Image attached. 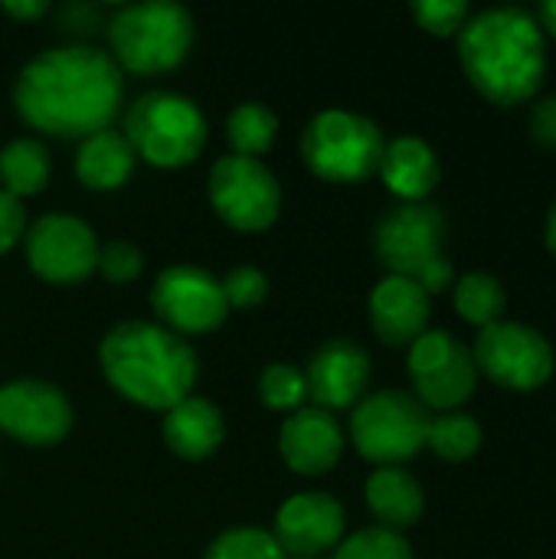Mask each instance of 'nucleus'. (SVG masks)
Wrapping results in <instances>:
<instances>
[{
	"instance_id": "1",
	"label": "nucleus",
	"mask_w": 556,
	"mask_h": 559,
	"mask_svg": "<svg viewBox=\"0 0 556 559\" xmlns=\"http://www.w3.org/2000/svg\"><path fill=\"white\" fill-rule=\"evenodd\" d=\"M125 98V79L118 62L88 43L52 46L33 56L16 82V115L52 138L82 141L105 131Z\"/></svg>"
},
{
	"instance_id": "2",
	"label": "nucleus",
	"mask_w": 556,
	"mask_h": 559,
	"mask_svg": "<svg viewBox=\"0 0 556 559\" xmlns=\"http://www.w3.org/2000/svg\"><path fill=\"white\" fill-rule=\"evenodd\" d=\"M459 62L488 102L511 108L531 102L547 75V36L524 7L472 13L459 33Z\"/></svg>"
},
{
	"instance_id": "3",
	"label": "nucleus",
	"mask_w": 556,
	"mask_h": 559,
	"mask_svg": "<svg viewBox=\"0 0 556 559\" xmlns=\"http://www.w3.org/2000/svg\"><path fill=\"white\" fill-rule=\"evenodd\" d=\"M98 364L115 393L164 413L190 396L200 373L197 350L180 334L151 321L115 324L98 344Z\"/></svg>"
},
{
	"instance_id": "4",
	"label": "nucleus",
	"mask_w": 556,
	"mask_h": 559,
	"mask_svg": "<svg viewBox=\"0 0 556 559\" xmlns=\"http://www.w3.org/2000/svg\"><path fill=\"white\" fill-rule=\"evenodd\" d=\"M446 213L423 203H397L374 226V252L387 275L413 278L429 298L456 285V269L446 255Z\"/></svg>"
},
{
	"instance_id": "5",
	"label": "nucleus",
	"mask_w": 556,
	"mask_h": 559,
	"mask_svg": "<svg viewBox=\"0 0 556 559\" xmlns=\"http://www.w3.org/2000/svg\"><path fill=\"white\" fill-rule=\"evenodd\" d=\"M111 59L118 69L154 75L177 69L193 43V16L187 7L170 0L125 3L108 20Z\"/></svg>"
},
{
	"instance_id": "6",
	"label": "nucleus",
	"mask_w": 556,
	"mask_h": 559,
	"mask_svg": "<svg viewBox=\"0 0 556 559\" xmlns=\"http://www.w3.org/2000/svg\"><path fill=\"white\" fill-rule=\"evenodd\" d=\"M121 134L134 157L151 167H184L197 160L206 144V118L193 98L154 88L128 105Z\"/></svg>"
},
{
	"instance_id": "7",
	"label": "nucleus",
	"mask_w": 556,
	"mask_h": 559,
	"mask_svg": "<svg viewBox=\"0 0 556 559\" xmlns=\"http://www.w3.org/2000/svg\"><path fill=\"white\" fill-rule=\"evenodd\" d=\"M383 131L367 115L347 108L318 111L301 131V157L308 170L328 183H360L377 174L383 157Z\"/></svg>"
},
{
	"instance_id": "8",
	"label": "nucleus",
	"mask_w": 556,
	"mask_h": 559,
	"mask_svg": "<svg viewBox=\"0 0 556 559\" xmlns=\"http://www.w3.org/2000/svg\"><path fill=\"white\" fill-rule=\"evenodd\" d=\"M433 413L403 390H380L367 393L351 416V442L354 449L387 468L416 459L426 449Z\"/></svg>"
},
{
	"instance_id": "9",
	"label": "nucleus",
	"mask_w": 556,
	"mask_h": 559,
	"mask_svg": "<svg viewBox=\"0 0 556 559\" xmlns=\"http://www.w3.org/2000/svg\"><path fill=\"white\" fill-rule=\"evenodd\" d=\"M472 357L478 373L511 393L541 390L554 377L556 367L551 341L518 321H498L492 328H482Z\"/></svg>"
},
{
	"instance_id": "10",
	"label": "nucleus",
	"mask_w": 556,
	"mask_h": 559,
	"mask_svg": "<svg viewBox=\"0 0 556 559\" xmlns=\"http://www.w3.org/2000/svg\"><path fill=\"white\" fill-rule=\"evenodd\" d=\"M206 193L220 219L239 233L269 229L282 210V187L259 157H220L210 170Z\"/></svg>"
},
{
	"instance_id": "11",
	"label": "nucleus",
	"mask_w": 556,
	"mask_h": 559,
	"mask_svg": "<svg viewBox=\"0 0 556 559\" xmlns=\"http://www.w3.org/2000/svg\"><path fill=\"white\" fill-rule=\"evenodd\" d=\"M406 370L413 380V396L436 413H456L475 396L478 386L472 350L449 331H426L419 341H413Z\"/></svg>"
},
{
	"instance_id": "12",
	"label": "nucleus",
	"mask_w": 556,
	"mask_h": 559,
	"mask_svg": "<svg viewBox=\"0 0 556 559\" xmlns=\"http://www.w3.org/2000/svg\"><path fill=\"white\" fill-rule=\"evenodd\" d=\"M151 308L174 334H206L229 314L223 285L200 265H167L151 288Z\"/></svg>"
},
{
	"instance_id": "13",
	"label": "nucleus",
	"mask_w": 556,
	"mask_h": 559,
	"mask_svg": "<svg viewBox=\"0 0 556 559\" xmlns=\"http://www.w3.org/2000/svg\"><path fill=\"white\" fill-rule=\"evenodd\" d=\"M29 269L52 285H75L98 269V239L88 223L69 213H46L26 233Z\"/></svg>"
},
{
	"instance_id": "14",
	"label": "nucleus",
	"mask_w": 556,
	"mask_h": 559,
	"mask_svg": "<svg viewBox=\"0 0 556 559\" xmlns=\"http://www.w3.org/2000/svg\"><path fill=\"white\" fill-rule=\"evenodd\" d=\"M0 429L33 449L59 445L72 429L69 396L46 380H13L0 386Z\"/></svg>"
},
{
	"instance_id": "15",
	"label": "nucleus",
	"mask_w": 556,
	"mask_h": 559,
	"mask_svg": "<svg viewBox=\"0 0 556 559\" xmlns=\"http://www.w3.org/2000/svg\"><path fill=\"white\" fill-rule=\"evenodd\" d=\"M301 373L315 406L334 413V409H351L367 396L374 364L360 344L347 337H334L311 354Z\"/></svg>"
},
{
	"instance_id": "16",
	"label": "nucleus",
	"mask_w": 556,
	"mask_h": 559,
	"mask_svg": "<svg viewBox=\"0 0 556 559\" xmlns=\"http://www.w3.org/2000/svg\"><path fill=\"white\" fill-rule=\"evenodd\" d=\"M344 527L347 514L334 495L301 491L279 508L272 537L285 550V557H318L344 540Z\"/></svg>"
},
{
	"instance_id": "17",
	"label": "nucleus",
	"mask_w": 556,
	"mask_h": 559,
	"mask_svg": "<svg viewBox=\"0 0 556 559\" xmlns=\"http://www.w3.org/2000/svg\"><path fill=\"white\" fill-rule=\"evenodd\" d=\"M279 452L285 465L298 475H324L344 455V429L334 413L318 406L295 409L279 429Z\"/></svg>"
},
{
	"instance_id": "18",
	"label": "nucleus",
	"mask_w": 556,
	"mask_h": 559,
	"mask_svg": "<svg viewBox=\"0 0 556 559\" xmlns=\"http://www.w3.org/2000/svg\"><path fill=\"white\" fill-rule=\"evenodd\" d=\"M370 328L387 347H410L426 334L429 324V295L413 282L400 275H387L377 282L367 301Z\"/></svg>"
},
{
	"instance_id": "19",
	"label": "nucleus",
	"mask_w": 556,
	"mask_h": 559,
	"mask_svg": "<svg viewBox=\"0 0 556 559\" xmlns=\"http://www.w3.org/2000/svg\"><path fill=\"white\" fill-rule=\"evenodd\" d=\"M377 174L383 177L387 190L400 197V203H423L439 187L442 167L429 141L416 134H403L383 147Z\"/></svg>"
},
{
	"instance_id": "20",
	"label": "nucleus",
	"mask_w": 556,
	"mask_h": 559,
	"mask_svg": "<svg viewBox=\"0 0 556 559\" xmlns=\"http://www.w3.org/2000/svg\"><path fill=\"white\" fill-rule=\"evenodd\" d=\"M161 436L174 455L187 462H200V459H210L223 445L226 423H223L220 406H213L203 396H187L164 413Z\"/></svg>"
},
{
	"instance_id": "21",
	"label": "nucleus",
	"mask_w": 556,
	"mask_h": 559,
	"mask_svg": "<svg viewBox=\"0 0 556 559\" xmlns=\"http://www.w3.org/2000/svg\"><path fill=\"white\" fill-rule=\"evenodd\" d=\"M364 498H367L370 514L377 518V527L393 531V534H403L413 524H419L426 511L423 485L403 465L377 468L364 485Z\"/></svg>"
},
{
	"instance_id": "22",
	"label": "nucleus",
	"mask_w": 556,
	"mask_h": 559,
	"mask_svg": "<svg viewBox=\"0 0 556 559\" xmlns=\"http://www.w3.org/2000/svg\"><path fill=\"white\" fill-rule=\"evenodd\" d=\"M134 160L138 157H134L128 138L121 131L105 128V131H95L79 141L72 167H75V177L88 190H118L128 183Z\"/></svg>"
},
{
	"instance_id": "23",
	"label": "nucleus",
	"mask_w": 556,
	"mask_h": 559,
	"mask_svg": "<svg viewBox=\"0 0 556 559\" xmlns=\"http://www.w3.org/2000/svg\"><path fill=\"white\" fill-rule=\"evenodd\" d=\"M52 160L43 141L36 138H16L0 147V190L10 197H33L49 183Z\"/></svg>"
},
{
	"instance_id": "24",
	"label": "nucleus",
	"mask_w": 556,
	"mask_h": 559,
	"mask_svg": "<svg viewBox=\"0 0 556 559\" xmlns=\"http://www.w3.org/2000/svg\"><path fill=\"white\" fill-rule=\"evenodd\" d=\"M452 301H456L459 318L475 328H492V324L505 321V311H508L505 285L488 272H469V275L456 278Z\"/></svg>"
},
{
	"instance_id": "25",
	"label": "nucleus",
	"mask_w": 556,
	"mask_h": 559,
	"mask_svg": "<svg viewBox=\"0 0 556 559\" xmlns=\"http://www.w3.org/2000/svg\"><path fill=\"white\" fill-rule=\"evenodd\" d=\"M279 138V115L265 102H242L226 118V141L239 157L265 154Z\"/></svg>"
},
{
	"instance_id": "26",
	"label": "nucleus",
	"mask_w": 556,
	"mask_h": 559,
	"mask_svg": "<svg viewBox=\"0 0 556 559\" xmlns=\"http://www.w3.org/2000/svg\"><path fill=\"white\" fill-rule=\"evenodd\" d=\"M482 426L469 413H439L429 419L426 449H433L442 462H469L482 449Z\"/></svg>"
},
{
	"instance_id": "27",
	"label": "nucleus",
	"mask_w": 556,
	"mask_h": 559,
	"mask_svg": "<svg viewBox=\"0 0 556 559\" xmlns=\"http://www.w3.org/2000/svg\"><path fill=\"white\" fill-rule=\"evenodd\" d=\"M203 559H288L285 550L275 544V537L262 527H233L220 534Z\"/></svg>"
},
{
	"instance_id": "28",
	"label": "nucleus",
	"mask_w": 556,
	"mask_h": 559,
	"mask_svg": "<svg viewBox=\"0 0 556 559\" xmlns=\"http://www.w3.org/2000/svg\"><path fill=\"white\" fill-rule=\"evenodd\" d=\"M331 559H416L413 547L403 534L383 531V527H367L351 534L334 547Z\"/></svg>"
},
{
	"instance_id": "29",
	"label": "nucleus",
	"mask_w": 556,
	"mask_h": 559,
	"mask_svg": "<svg viewBox=\"0 0 556 559\" xmlns=\"http://www.w3.org/2000/svg\"><path fill=\"white\" fill-rule=\"evenodd\" d=\"M259 400L269 409H298L308 400V386H305V373L292 364H269L259 373Z\"/></svg>"
},
{
	"instance_id": "30",
	"label": "nucleus",
	"mask_w": 556,
	"mask_h": 559,
	"mask_svg": "<svg viewBox=\"0 0 556 559\" xmlns=\"http://www.w3.org/2000/svg\"><path fill=\"white\" fill-rule=\"evenodd\" d=\"M413 16L433 36H459L472 16V7L465 0H416Z\"/></svg>"
},
{
	"instance_id": "31",
	"label": "nucleus",
	"mask_w": 556,
	"mask_h": 559,
	"mask_svg": "<svg viewBox=\"0 0 556 559\" xmlns=\"http://www.w3.org/2000/svg\"><path fill=\"white\" fill-rule=\"evenodd\" d=\"M223 285V295H226V305L229 308H256L265 301L269 295V278L262 269L256 265H239V269H229L226 278L220 282Z\"/></svg>"
},
{
	"instance_id": "32",
	"label": "nucleus",
	"mask_w": 556,
	"mask_h": 559,
	"mask_svg": "<svg viewBox=\"0 0 556 559\" xmlns=\"http://www.w3.org/2000/svg\"><path fill=\"white\" fill-rule=\"evenodd\" d=\"M141 269H144V255L128 239H111L108 246L98 249V272L115 285L134 282L141 275Z\"/></svg>"
},
{
	"instance_id": "33",
	"label": "nucleus",
	"mask_w": 556,
	"mask_h": 559,
	"mask_svg": "<svg viewBox=\"0 0 556 559\" xmlns=\"http://www.w3.org/2000/svg\"><path fill=\"white\" fill-rule=\"evenodd\" d=\"M26 233V210L16 197L0 190V255L13 249Z\"/></svg>"
},
{
	"instance_id": "34",
	"label": "nucleus",
	"mask_w": 556,
	"mask_h": 559,
	"mask_svg": "<svg viewBox=\"0 0 556 559\" xmlns=\"http://www.w3.org/2000/svg\"><path fill=\"white\" fill-rule=\"evenodd\" d=\"M531 138L544 147L556 151V95L541 98L534 108H531Z\"/></svg>"
},
{
	"instance_id": "35",
	"label": "nucleus",
	"mask_w": 556,
	"mask_h": 559,
	"mask_svg": "<svg viewBox=\"0 0 556 559\" xmlns=\"http://www.w3.org/2000/svg\"><path fill=\"white\" fill-rule=\"evenodd\" d=\"M0 10L16 16V20H36V16H43L49 10V3L46 0H3Z\"/></svg>"
},
{
	"instance_id": "36",
	"label": "nucleus",
	"mask_w": 556,
	"mask_h": 559,
	"mask_svg": "<svg viewBox=\"0 0 556 559\" xmlns=\"http://www.w3.org/2000/svg\"><path fill=\"white\" fill-rule=\"evenodd\" d=\"M534 16H537V23H541L544 36L551 33V36L556 39V0H547V3H541Z\"/></svg>"
},
{
	"instance_id": "37",
	"label": "nucleus",
	"mask_w": 556,
	"mask_h": 559,
	"mask_svg": "<svg viewBox=\"0 0 556 559\" xmlns=\"http://www.w3.org/2000/svg\"><path fill=\"white\" fill-rule=\"evenodd\" d=\"M544 242H547L551 255L556 259V203L551 206V213H547V223H544Z\"/></svg>"
}]
</instances>
